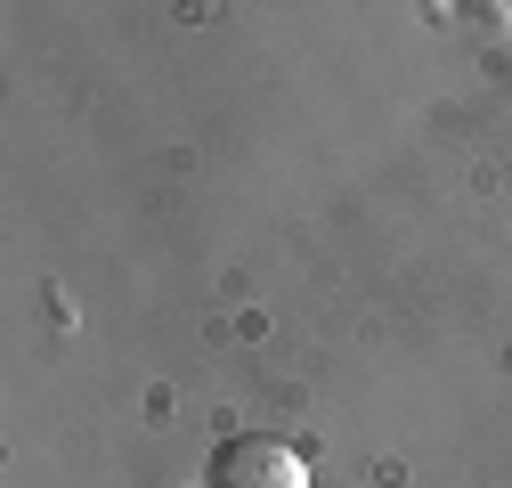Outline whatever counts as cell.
I'll return each instance as SVG.
<instances>
[{"label":"cell","mask_w":512,"mask_h":488,"mask_svg":"<svg viewBox=\"0 0 512 488\" xmlns=\"http://www.w3.org/2000/svg\"><path fill=\"white\" fill-rule=\"evenodd\" d=\"M212 488H309V464H301V448H285L269 432H244L212 456Z\"/></svg>","instance_id":"obj_1"}]
</instances>
